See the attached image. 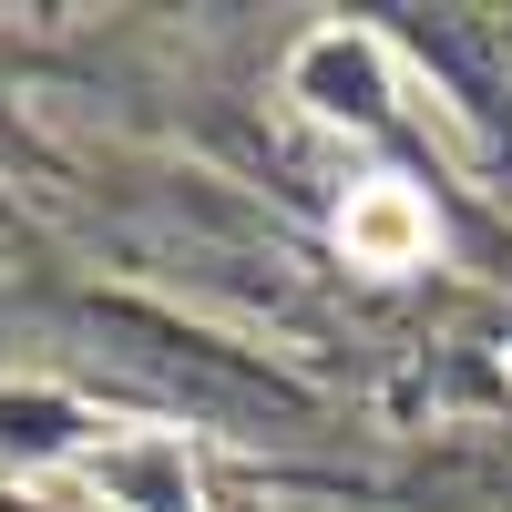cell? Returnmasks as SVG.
<instances>
[{"instance_id": "cell-1", "label": "cell", "mask_w": 512, "mask_h": 512, "mask_svg": "<svg viewBox=\"0 0 512 512\" xmlns=\"http://www.w3.org/2000/svg\"><path fill=\"white\" fill-rule=\"evenodd\" d=\"M338 246H349V267H379V277H400L431 256V205H420L400 175H369L349 205H338Z\"/></svg>"}]
</instances>
